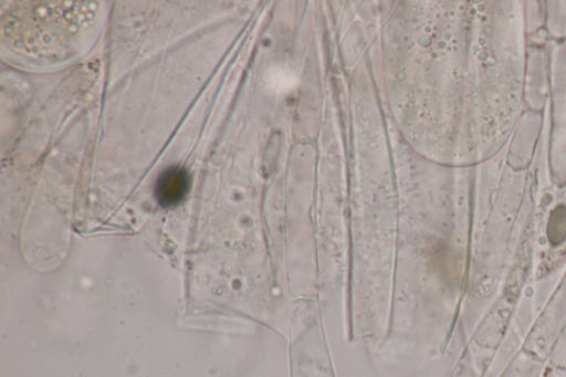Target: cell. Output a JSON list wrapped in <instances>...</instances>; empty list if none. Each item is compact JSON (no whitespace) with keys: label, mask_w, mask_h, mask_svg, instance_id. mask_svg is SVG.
Returning <instances> with one entry per match:
<instances>
[{"label":"cell","mask_w":566,"mask_h":377,"mask_svg":"<svg viewBox=\"0 0 566 377\" xmlns=\"http://www.w3.org/2000/svg\"><path fill=\"white\" fill-rule=\"evenodd\" d=\"M190 184V176L185 168L171 166L158 176L155 197L161 207H175L186 198Z\"/></svg>","instance_id":"1"}]
</instances>
